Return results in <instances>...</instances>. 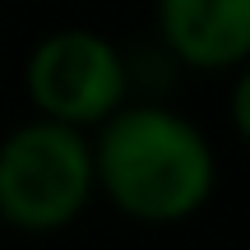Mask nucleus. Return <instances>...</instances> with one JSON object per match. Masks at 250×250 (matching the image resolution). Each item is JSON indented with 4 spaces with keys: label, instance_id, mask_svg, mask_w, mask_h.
Returning <instances> with one entry per match:
<instances>
[{
    "label": "nucleus",
    "instance_id": "nucleus-1",
    "mask_svg": "<svg viewBox=\"0 0 250 250\" xmlns=\"http://www.w3.org/2000/svg\"><path fill=\"white\" fill-rule=\"evenodd\" d=\"M88 144L98 195H107V204L134 223L171 227L213 199V144L167 102L125 98L107 121L88 130Z\"/></svg>",
    "mask_w": 250,
    "mask_h": 250
},
{
    "label": "nucleus",
    "instance_id": "nucleus-2",
    "mask_svg": "<svg viewBox=\"0 0 250 250\" xmlns=\"http://www.w3.org/2000/svg\"><path fill=\"white\" fill-rule=\"evenodd\" d=\"M93 195L88 130L33 116L0 139V218L14 232H61Z\"/></svg>",
    "mask_w": 250,
    "mask_h": 250
},
{
    "label": "nucleus",
    "instance_id": "nucleus-3",
    "mask_svg": "<svg viewBox=\"0 0 250 250\" xmlns=\"http://www.w3.org/2000/svg\"><path fill=\"white\" fill-rule=\"evenodd\" d=\"M28 98L37 116L93 130L134 93L130 56L93 28H56L28 56Z\"/></svg>",
    "mask_w": 250,
    "mask_h": 250
},
{
    "label": "nucleus",
    "instance_id": "nucleus-4",
    "mask_svg": "<svg viewBox=\"0 0 250 250\" xmlns=\"http://www.w3.org/2000/svg\"><path fill=\"white\" fill-rule=\"evenodd\" d=\"M158 46L190 70H236L250 61V0H158Z\"/></svg>",
    "mask_w": 250,
    "mask_h": 250
},
{
    "label": "nucleus",
    "instance_id": "nucleus-5",
    "mask_svg": "<svg viewBox=\"0 0 250 250\" xmlns=\"http://www.w3.org/2000/svg\"><path fill=\"white\" fill-rule=\"evenodd\" d=\"M227 121H232V130L250 148V61L236 65V83H232V98H227Z\"/></svg>",
    "mask_w": 250,
    "mask_h": 250
}]
</instances>
